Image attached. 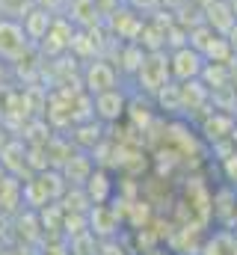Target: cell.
Returning <instances> with one entry per match:
<instances>
[{
    "mask_svg": "<svg viewBox=\"0 0 237 255\" xmlns=\"http://www.w3.org/2000/svg\"><path fill=\"white\" fill-rule=\"evenodd\" d=\"M65 190V178L62 172H39L36 178H30L21 187V199L30 208H48L51 202H57Z\"/></svg>",
    "mask_w": 237,
    "mask_h": 255,
    "instance_id": "1",
    "label": "cell"
},
{
    "mask_svg": "<svg viewBox=\"0 0 237 255\" xmlns=\"http://www.w3.org/2000/svg\"><path fill=\"white\" fill-rule=\"evenodd\" d=\"M133 77H136V83H139L142 92L157 95L163 86H169V77H172V71H169V54H163V51H145V60H142L139 71Z\"/></svg>",
    "mask_w": 237,
    "mask_h": 255,
    "instance_id": "2",
    "label": "cell"
},
{
    "mask_svg": "<svg viewBox=\"0 0 237 255\" xmlns=\"http://www.w3.org/2000/svg\"><path fill=\"white\" fill-rule=\"evenodd\" d=\"M80 80H83V89L89 95H98V92L116 89L118 71H116V65L107 63V60H86L83 71H80Z\"/></svg>",
    "mask_w": 237,
    "mask_h": 255,
    "instance_id": "3",
    "label": "cell"
},
{
    "mask_svg": "<svg viewBox=\"0 0 237 255\" xmlns=\"http://www.w3.org/2000/svg\"><path fill=\"white\" fill-rule=\"evenodd\" d=\"M205 57L193 48V45H181L169 54V71L178 83H187V80H199L202 71H205Z\"/></svg>",
    "mask_w": 237,
    "mask_h": 255,
    "instance_id": "4",
    "label": "cell"
},
{
    "mask_svg": "<svg viewBox=\"0 0 237 255\" xmlns=\"http://www.w3.org/2000/svg\"><path fill=\"white\" fill-rule=\"evenodd\" d=\"M92 104H95V116H98L101 122L113 125V122H121V119L127 116V104H130V98L116 86V89H107V92L92 95Z\"/></svg>",
    "mask_w": 237,
    "mask_h": 255,
    "instance_id": "5",
    "label": "cell"
},
{
    "mask_svg": "<svg viewBox=\"0 0 237 255\" xmlns=\"http://www.w3.org/2000/svg\"><path fill=\"white\" fill-rule=\"evenodd\" d=\"M30 48V36L24 33V24L18 21H0V57L3 60H21Z\"/></svg>",
    "mask_w": 237,
    "mask_h": 255,
    "instance_id": "6",
    "label": "cell"
},
{
    "mask_svg": "<svg viewBox=\"0 0 237 255\" xmlns=\"http://www.w3.org/2000/svg\"><path fill=\"white\" fill-rule=\"evenodd\" d=\"M74 30H77L74 21H68V18H57V15H54V21H51V27H48V33H45V39L39 42L42 51H45L48 57H62L65 51H71Z\"/></svg>",
    "mask_w": 237,
    "mask_h": 255,
    "instance_id": "7",
    "label": "cell"
},
{
    "mask_svg": "<svg viewBox=\"0 0 237 255\" xmlns=\"http://www.w3.org/2000/svg\"><path fill=\"white\" fill-rule=\"evenodd\" d=\"M83 190L89 196V205H107L116 196V181H113V175L107 169H92V175L86 178Z\"/></svg>",
    "mask_w": 237,
    "mask_h": 255,
    "instance_id": "8",
    "label": "cell"
},
{
    "mask_svg": "<svg viewBox=\"0 0 237 255\" xmlns=\"http://www.w3.org/2000/svg\"><path fill=\"white\" fill-rule=\"evenodd\" d=\"M199 255H237V235L232 229H217L211 238H205Z\"/></svg>",
    "mask_w": 237,
    "mask_h": 255,
    "instance_id": "9",
    "label": "cell"
},
{
    "mask_svg": "<svg viewBox=\"0 0 237 255\" xmlns=\"http://www.w3.org/2000/svg\"><path fill=\"white\" fill-rule=\"evenodd\" d=\"M51 21H54V12L51 9H42V6H33L27 15H24V33L30 36V42H42L45 39V33H48V27H51Z\"/></svg>",
    "mask_w": 237,
    "mask_h": 255,
    "instance_id": "10",
    "label": "cell"
},
{
    "mask_svg": "<svg viewBox=\"0 0 237 255\" xmlns=\"http://www.w3.org/2000/svg\"><path fill=\"white\" fill-rule=\"evenodd\" d=\"M148 255H166V253H148Z\"/></svg>",
    "mask_w": 237,
    "mask_h": 255,
    "instance_id": "11",
    "label": "cell"
}]
</instances>
